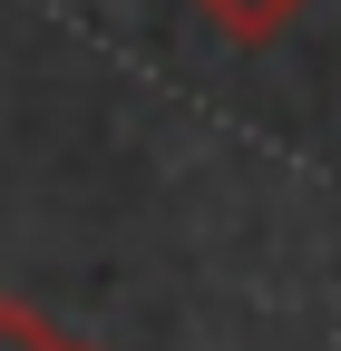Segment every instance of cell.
Instances as JSON below:
<instances>
[{"label":"cell","instance_id":"1","mask_svg":"<svg viewBox=\"0 0 341 351\" xmlns=\"http://www.w3.org/2000/svg\"><path fill=\"white\" fill-rule=\"evenodd\" d=\"M186 10L215 29V39H234V49H273V39L312 10V0H186Z\"/></svg>","mask_w":341,"mask_h":351},{"label":"cell","instance_id":"2","mask_svg":"<svg viewBox=\"0 0 341 351\" xmlns=\"http://www.w3.org/2000/svg\"><path fill=\"white\" fill-rule=\"evenodd\" d=\"M0 351H88V341H68L59 322H39L29 302H0Z\"/></svg>","mask_w":341,"mask_h":351}]
</instances>
